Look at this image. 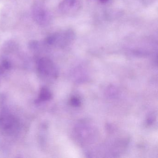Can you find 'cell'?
<instances>
[{"mask_svg":"<svg viewBox=\"0 0 158 158\" xmlns=\"http://www.w3.org/2000/svg\"><path fill=\"white\" fill-rule=\"evenodd\" d=\"M71 103L73 106L78 107L80 106L81 102L79 99L77 98L76 97H73L71 99Z\"/></svg>","mask_w":158,"mask_h":158,"instance_id":"cell-7","label":"cell"},{"mask_svg":"<svg viewBox=\"0 0 158 158\" xmlns=\"http://www.w3.org/2000/svg\"><path fill=\"white\" fill-rule=\"evenodd\" d=\"M38 70L41 74L47 76L55 77L56 70L54 64L51 60L47 58H43L39 61Z\"/></svg>","mask_w":158,"mask_h":158,"instance_id":"cell-2","label":"cell"},{"mask_svg":"<svg viewBox=\"0 0 158 158\" xmlns=\"http://www.w3.org/2000/svg\"><path fill=\"white\" fill-rule=\"evenodd\" d=\"M18 123L13 115L2 113L0 114V128L7 133L14 132L18 127Z\"/></svg>","mask_w":158,"mask_h":158,"instance_id":"cell-1","label":"cell"},{"mask_svg":"<svg viewBox=\"0 0 158 158\" xmlns=\"http://www.w3.org/2000/svg\"><path fill=\"white\" fill-rule=\"evenodd\" d=\"M73 34L72 32H67L64 34H58L49 37L47 42L50 45L55 43H68L73 40Z\"/></svg>","mask_w":158,"mask_h":158,"instance_id":"cell-4","label":"cell"},{"mask_svg":"<svg viewBox=\"0 0 158 158\" xmlns=\"http://www.w3.org/2000/svg\"><path fill=\"white\" fill-rule=\"evenodd\" d=\"M10 67V64L9 61L6 60L3 61V62L2 63V69L7 70V69H9Z\"/></svg>","mask_w":158,"mask_h":158,"instance_id":"cell-8","label":"cell"},{"mask_svg":"<svg viewBox=\"0 0 158 158\" xmlns=\"http://www.w3.org/2000/svg\"><path fill=\"white\" fill-rule=\"evenodd\" d=\"M33 15L35 22L40 25H46L49 22L50 15L40 5H37L34 7Z\"/></svg>","mask_w":158,"mask_h":158,"instance_id":"cell-3","label":"cell"},{"mask_svg":"<svg viewBox=\"0 0 158 158\" xmlns=\"http://www.w3.org/2000/svg\"><path fill=\"white\" fill-rule=\"evenodd\" d=\"M108 0H100V1L102 2V3H106L107 1H108Z\"/></svg>","mask_w":158,"mask_h":158,"instance_id":"cell-9","label":"cell"},{"mask_svg":"<svg viewBox=\"0 0 158 158\" xmlns=\"http://www.w3.org/2000/svg\"><path fill=\"white\" fill-rule=\"evenodd\" d=\"M52 95L51 92L47 88H42L40 92L38 100L40 102L49 101L52 98Z\"/></svg>","mask_w":158,"mask_h":158,"instance_id":"cell-6","label":"cell"},{"mask_svg":"<svg viewBox=\"0 0 158 158\" xmlns=\"http://www.w3.org/2000/svg\"><path fill=\"white\" fill-rule=\"evenodd\" d=\"M80 8V2L78 0H64L60 4V8L64 12L77 11Z\"/></svg>","mask_w":158,"mask_h":158,"instance_id":"cell-5","label":"cell"}]
</instances>
